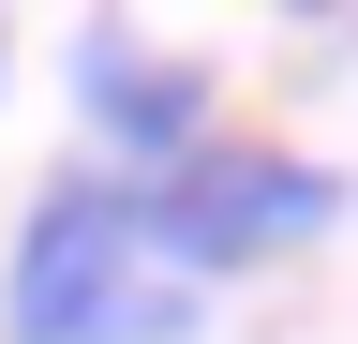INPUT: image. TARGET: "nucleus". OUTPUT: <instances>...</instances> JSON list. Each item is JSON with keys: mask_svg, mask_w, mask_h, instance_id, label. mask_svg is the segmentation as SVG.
<instances>
[{"mask_svg": "<svg viewBox=\"0 0 358 344\" xmlns=\"http://www.w3.org/2000/svg\"><path fill=\"white\" fill-rule=\"evenodd\" d=\"M0 75H15V46H0Z\"/></svg>", "mask_w": 358, "mask_h": 344, "instance_id": "nucleus-4", "label": "nucleus"}, {"mask_svg": "<svg viewBox=\"0 0 358 344\" xmlns=\"http://www.w3.org/2000/svg\"><path fill=\"white\" fill-rule=\"evenodd\" d=\"M60 90H75L90 165H120V180H150V165H179V150L224 135V75L194 46H150L134 15H90L75 30V46H60Z\"/></svg>", "mask_w": 358, "mask_h": 344, "instance_id": "nucleus-3", "label": "nucleus"}, {"mask_svg": "<svg viewBox=\"0 0 358 344\" xmlns=\"http://www.w3.org/2000/svg\"><path fill=\"white\" fill-rule=\"evenodd\" d=\"M209 299L164 284L134 254L120 165H45V195L15 209V254H0V344H194Z\"/></svg>", "mask_w": 358, "mask_h": 344, "instance_id": "nucleus-2", "label": "nucleus"}, {"mask_svg": "<svg viewBox=\"0 0 358 344\" xmlns=\"http://www.w3.org/2000/svg\"><path fill=\"white\" fill-rule=\"evenodd\" d=\"M120 209H134V254H150L164 284L224 299V284H254V270L329 254L343 209H358V180H343L329 150H299V135H209V150L150 165V180H120Z\"/></svg>", "mask_w": 358, "mask_h": 344, "instance_id": "nucleus-1", "label": "nucleus"}]
</instances>
